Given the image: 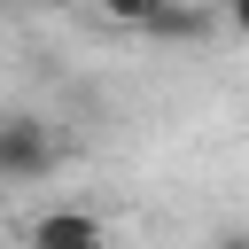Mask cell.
Here are the masks:
<instances>
[{"instance_id": "3", "label": "cell", "mask_w": 249, "mask_h": 249, "mask_svg": "<svg viewBox=\"0 0 249 249\" xmlns=\"http://www.w3.org/2000/svg\"><path fill=\"white\" fill-rule=\"evenodd\" d=\"M23 249H109V226H101L93 210H47V218L23 233Z\"/></svg>"}, {"instance_id": "6", "label": "cell", "mask_w": 249, "mask_h": 249, "mask_svg": "<svg viewBox=\"0 0 249 249\" xmlns=\"http://www.w3.org/2000/svg\"><path fill=\"white\" fill-rule=\"evenodd\" d=\"M31 8H78V0H31Z\"/></svg>"}, {"instance_id": "4", "label": "cell", "mask_w": 249, "mask_h": 249, "mask_svg": "<svg viewBox=\"0 0 249 249\" xmlns=\"http://www.w3.org/2000/svg\"><path fill=\"white\" fill-rule=\"evenodd\" d=\"M93 8H101V16L117 23V31H140V23H148V16L163 8V0H93Z\"/></svg>"}, {"instance_id": "7", "label": "cell", "mask_w": 249, "mask_h": 249, "mask_svg": "<svg viewBox=\"0 0 249 249\" xmlns=\"http://www.w3.org/2000/svg\"><path fill=\"white\" fill-rule=\"evenodd\" d=\"M0 202H8V187H0Z\"/></svg>"}, {"instance_id": "2", "label": "cell", "mask_w": 249, "mask_h": 249, "mask_svg": "<svg viewBox=\"0 0 249 249\" xmlns=\"http://www.w3.org/2000/svg\"><path fill=\"white\" fill-rule=\"evenodd\" d=\"M140 31L163 39V47H210V39H218V8H210V0H163Z\"/></svg>"}, {"instance_id": "1", "label": "cell", "mask_w": 249, "mask_h": 249, "mask_svg": "<svg viewBox=\"0 0 249 249\" xmlns=\"http://www.w3.org/2000/svg\"><path fill=\"white\" fill-rule=\"evenodd\" d=\"M54 156H62V140H54V124H47L39 109H0V187L47 179Z\"/></svg>"}, {"instance_id": "5", "label": "cell", "mask_w": 249, "mask_h": 249, "mask_svg": "<svg viewBox=\"0 0 249 249\" xmlns=\"http://www.w3.org/2000/svg\"><path fill=\"white\" fill-rule=\"evenodd\" d=\"M210 249H249V233H241V226H226V233H218Z\"/></svg>"}]
</instances>
